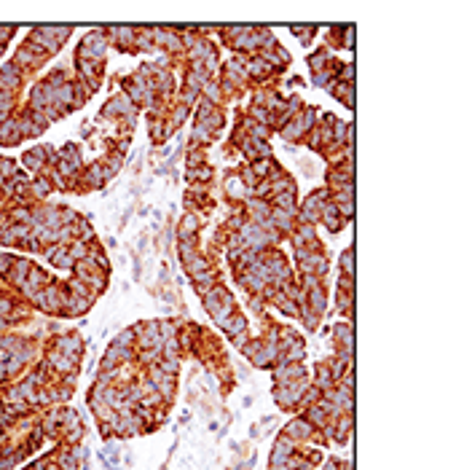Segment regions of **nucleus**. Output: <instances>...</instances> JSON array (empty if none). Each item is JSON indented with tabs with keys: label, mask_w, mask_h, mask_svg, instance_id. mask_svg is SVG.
<instances>
[{
	"label": "nucleus",
	"mask_w": 464,
	"mask_h": 470,
	"mask_svg": "<svg viewBox=\"0 0 464 470\" xmlns=\"http://www.w3.org/2000/svg\"><path fill=\"white\" fill-rule=\"evenodd\" d=\"M284 435H287L290 441H306L309 435H311V422L309 419H295V422H290L287 427H284Z\"/></svg>",
	"instance_id": "obj_1"
},
{
	"label": "nucleus",
	"mask_w": 464,
	"mask_h": 470,
	"mask_svg": "<svg viewBox=\"0 0 464 470\" xmlns=\"http://www.w3.org/2000/svg\"><path fill=\"white\" fill-rule=\"evenodd\" d=\"M314 81H317V86H322V81H328V76H322V73H317V76H314Z\"/></svg>",
	"instance_id": "obj_7"
},
{
	"label": "nucleus",
	"mask_w": 464,
	"mask_h": 470,
	"mask_svg": "<svg viewBox=\"0 0 464 470\" xmlns=\"http://www.w3.org/2000/svg\"><path fill=\"white\" fill-rule=\"evenodd\" d=\"M317 387H319V389H325V392L333 387V374H330L325 365H319V368H317Z\"/></svg>",
	"instance_id": "obj_3"
},
{
	"label": "nucleus",
	"mask_w": 464,
	"mask_h": 470,
	"mask_svg": "<svg viewBox=\"0 0 464 470\" xmlns=\"http://www.w3.org/2000/svg\"><path fill=\"white\" fill-rule=\"evenodd\" d=\"M352 255H354V253L349 250V253H343V258H341V263H343V269L349 272V277L354 274V258H352Z\"/></svg>",
	"instance_id": "obj_5"
},
{
	"label": "nucleus",
	"mask_w": 464,
	"mask_h": 470,
	"mask_svg": "<svg viewBox=\"0 0 464 470\" xmlns=\"http://www.w3.org/2000/svg\"><path fill=\"white\" fill-rule=\"evenodd\" d=\"M349 435H352V416H343L341 422H338V430H335V438L338 441H346Z\"/></svg>",
	"instance_id": "obj_4"
},
{
	"label": "nucleus",
	"mask_w": 464,
	"mask_h": 470,
	"mask_svg": "<svg viewBox=\"0 0 464 470\" xmlns=\"http://www.w3.org/2000/svg\"><path fill=\"white\" fill-rule=\"evenodd\" d=\"M335 336H338V344H341V347L346 349V355H352V349H354V336H352V328H346V325H338V328H335Z\"/></svg>",
	"instance_id": "obj_2"
},
{
	"label": "nucleus",
	"mask_w": 464,
	"mask_h": 470,
	"mask_svg": "<svg viewBox=\"0 0 464 470\" xmlns=\"http://www.w3.org/2000/svg\"><path fill=\"white\" fill-rule=\"evenodd\" d=\"M134 339V333H131V331H124L121 336H118V341H116V347H127V344Z\"/></svg>",
	"instance_id": "obj_6"
}]
</instances>
